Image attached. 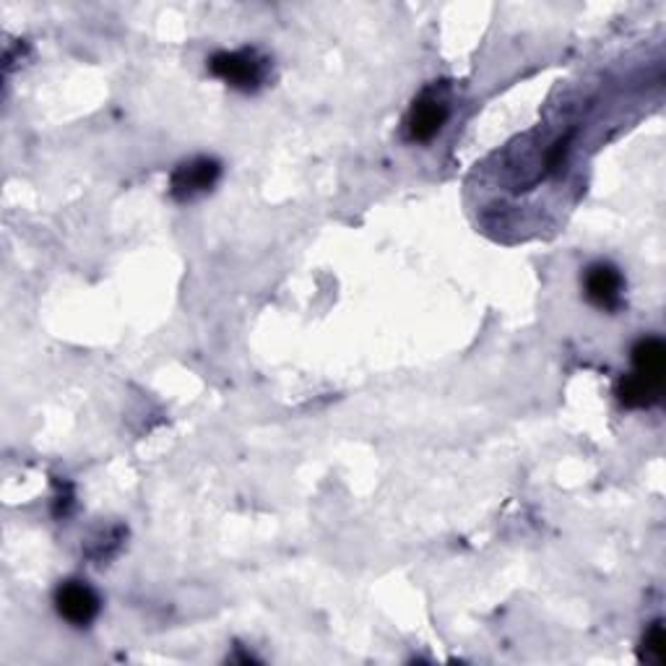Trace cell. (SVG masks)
I'll use <instances>...</instances> for the list:
<instances>
[{"mask_svg":"<svg viewBox=\"0 0 666 666\" xmlns=\"http://www.w3.org/2000/svg\"><path fill=\"white\" fill-rule=\"evenodd\" d=\"M209 69L214 76L227 81L229 86L240 89V92H256L266 79V61L256 50L214 55Z\"/></svg>","mask_w":666,"mask_h":666,"instance_id":"6da1fadb","label":"cell"},{"mask_svg":"<svg viewBox=\"0 0 666 666\" xmlns=\"http://www.w3.org/2000/svg\"><path fill=\"white\" fill-rule=\"evenodd\" d=\"M100 596L84 581H65L55 591V610L73 627H86L100 614Z\"/></svg>","mask_w":666,"mask_h":666,"instance_id":"7a4b0ae2","label":"cell"},{"mask_svg":"<svg viewBox=\"0 0 666 666\" xmlns=\"http://www.w3.org/2000/svg\"><path fill=\"white\" fill-rule=\"evenodd\" d=\"M446 121H448L446 100H440L438 94H433V92H425L409 110V117H406V131H409L412 141L425 144V141L438 136L443 125H446Z\"/></svg>","mask_w":666,"mask_h":666,"instance_id":"3957f363","label":"cell"},{"mask_svg":"<svg viewBox=\"0 0 666 666\" xmlns=\"http://www.w3.org/2000/svg\"><path fill=\"white\" fill-rule=\"evenodd\" d=\"M583 290H586V298L596 308L617 310L620 302H623L625 279L612 263H594L589 266L586 277H583Z\"/></svg>","mask_w":666,"mask_h":666,"instance_id":"277c9868","label":"cell"},{"mask_svg":"<svg viewBox=\"0 0 666 666\" xmlns=\"http://www.w3.org/2000/svg\"><path fill=\"white\" fill-rule=\"evenodd\" d=\"M219 162L214 159H190L180 165L173 173V196L180 201H190V198L206 194L214 188V183L219 180Z\"/></svg>","mask_w":666,"mask_h":666,"instance_id":"5b68a950","label":"cell"},{"mask_svg":"<svg viewBox=\"0 0 666 666\" xmlns=\"http://www.w3.org/2000/svg\"><path fill=\"white\" fill-rule=\"evenodd\" d=\"M635 375L646 381L648 386L664 391L666 373V350L658 339H641L633 350Z\"/></svg>","mask_w":666,"mask_h":666,"instance_id":"8992f818","label":"cell"},{"mask_svg":"<svg viewBox=\"0 0 666 666\" xmlns=\"http://www.w3.org/2000/svg\"><path fill=\"white\" fill-rule=\"evenodd\" d=\"M617 396H620V402H623L625 406H631V409H643V406L656 404L658 398H662V391L648 386L646 381H641V377L633 373V375H627L625 381H620Z\"/></svg>","mask_w":666,"mask_h":666,"instance_id":"52a82bcc","label":"cell"},{"mask_svg":"<svg viewBox=\"0 0 666 666\" xmlns=\"http://www.w3.org/2000/svg\"><path fill=\"white\" fill-rule=\"evenodd\" d=\"M643 658H646V662H651V664H664V658H666V633H664L662 623H656L646 633V641H643Z\"/></svg>","mask_w":666,"mask_h":666,"instance_id":"ba28073f","label":"cell"}]
</instances>
